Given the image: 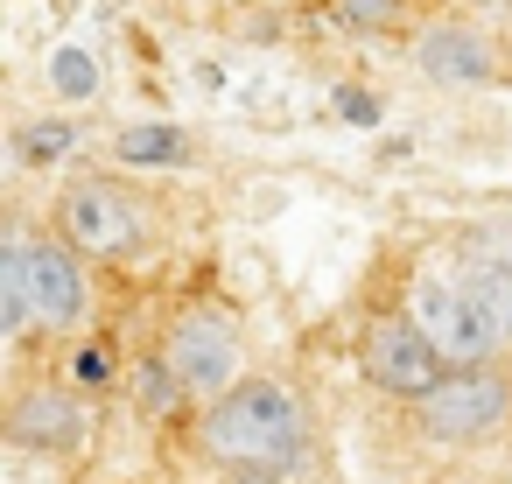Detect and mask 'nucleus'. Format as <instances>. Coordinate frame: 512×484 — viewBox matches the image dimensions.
<instances>
[{
    "mask_svg": "<svg viewBox=\"0 0 512 484\" xmlns=\"http://www.w3.org/2000/svg\"><path fill=\"white\" fill-rule=\"evenodd\" d=\"M204 456L211 463H260L288 470L309 456V407L288 379H239L204 407Z\"/></svg>",
    "mask_w": 512,
    "mask_h": 484,
    "instance_id": "1",
    "label": "nucleus"
},
{
    "mask_svg": "<svg viewBox=\"0 0 512 484\" xmlns=\"http://www.w3.org/2000/svg\"><path fill=\"white\" fill-rule=\"evenodd\" d=\"M407 414H414V435L421 442H442V449L491 442L512 421V372L498 358L491 365H449L442 386H428Z\"/></svg>",
    "mask_w": 512,
    "mask_h": 484,
    "instance_id": "2",
    "label": "nucleus"
},
{
    "mask_svg": "<svg viewBox=\"0 0 512 484\" xmlns=\"http://www.w3.org/2000/svg\"><path fill=\"white\" fill-rule=\"evenodd\" d=\"M358 372H365L372 393L414 407L428 386H442L449 358H442V344L428 337L421 316H372V323L358 330Z\"/></svg>",
    "mask_w": 512,
    "mask_h": 484,
    "instance_id": "3",
    "label": "nucleus"
},
{
    "mask_svg": "<svg viewBox=\"0 0 512 484\" xmlns=\"http://www.w3.org/2000/svg\"><path fill=\"white\" fill-rule=\"evenodd\" d=\"M141 211H148V204H141L134 190L92 176V183H71V190H64L57 225H64V239H71L78 253H92V260H127V253H141V239H148V218H141Z\"/></svg>",
    "mask_w": 512,
    "mask_h": 484,
    "instance_id": "4",
    "label": "nucleus"
},
{
    "mask_svg": "<svg viewBox=\"0 0 512 484\" xmlns=\"http://www.w3.org/2000/svg\"><path fill=\"white\" fill-rule=\"evenodd\" d=\"M162 358H169V372H176L190 393H204V400H218L225 386H239V323H232V309H183V316L169 323Z\"/></svg>",
    "mask_w": 512,
    "mask_h": 484,
    "instance_id": "5",
    "label": "nucleus"
},
{
    "mask_svg": "<svg viewBox=\"0 0 512 484\" xmlns=\"http://www.w3.org/2000/svg\"><path fill=\"white\" fill-rule=\"evenodd\" d=\"M414 316L428 323V337L442 344L449 365H491V358H505V337L491 330V316L477 309V295H470L463 274L456 281H421L414 288Z\"/></svg>",
    "mask_w": 512,
    "mask_h": 484,
    "instance_id": "6",
    "label": "nucleus"
},
{
    "mask_svg": "<svg viewBox=\"0 0 512 484\" xmlns=\"http://www.w3.org/2000/svg\"><path fill=\"white\" fill-rule=\"evenodd\" d=\"M22 295H29V323L43 330H71L85 316V267H78V246L64 239H29L22 232Z\"/></svg>",
    "mask_w": 512,
    "mask_h": 484,
    "instance_id": "7",
    "label": "nucleus"
},
{
    "mask_svg": "<svg viewBox=\"0 0 512 484\" xmlns=\"http://www.w3.org/2000/svg\"><path fill=\"white\" fill-rule=\"evenodd\" d=\"M85 428H92V421H85V400H78L71 386H57V379L15 393V407H8V442L43 449V456H71V449L85 442Z\"/></svg>",
    "mask_w": 512,
    "mask_h": 484,
    "instance_id": "8",
    "label": "nucleus"
},
{
    "mask_svg": "<svg viewBox=\"0 0 512 484\" xmlns=\"http://www.w3.org/2000/svg\"><path fill=\"white\" fill-rule=\"evenodd\" d=\"M414 64H421L428 85H484V78L498 71V50H491L470 22H435V29H421Z\"/></svg>",
    "mask_w": 512,
    "mask_h": 484,
    "instance_id": "9",
    "label": "nucleus"
},
{
    "mask_svg": "<svg viewBox=\"0 0 512 484\" xmlns=\"http://www.w3.org/2000/svg\"><path fill=\"white\" fill-rule=\"evenodd\" d=\"M463 281H470L477 309L491 316V330H498V337H505V351H512V260H484V267H470Z\"/></svg>",
    "mask_w": 512,
    "mask_h": 484,
    "instance_id": "10",
    "label": "nucleus"
},
{
    "mask_svg": "<svg viewBox=\"0 0 512 484\" xmlns=\"http://www.w3.org/2000/svg\"><path fill=\"white\" fill-rule=\"evenodd\" d=\"M113 155L134 162V169H162V162H190V141H183L176 127H127V134L113 141Z\"/></svg>",
    "mask_w": 512,
    "mask_h": 484,
    "instance_id": "11",
    "label": "nucleus"
},
{
    "mask_svg": "<svg viewBox=\"0 0 512 484\" xmlns=\"http://www.w3.org/2000/svg\"><path fill=\"white\" fill-rule=\"evenodd\" d=\"M0 330H29V295H22V232L0 246Z\"/></svg>",
    "mask_w": 512,
    "mask_h": 484,
    "instance_id": "12",
    "label": "nucleus"
},
{
    "mask_svg": "<svg viewBox=\"0 0 512 484\" xmlns=\"http://www.w3.org/2000/svg\"><path fill=\"white\" fill-rule=\"evenodd\" d=\"M400 8H407V0H337V15H344L351 29H393Z\"/></svg>",
    "mask_w": 512,
    "mask_h": 484,
    "instance_id": "13",
    "label": "nucleus"
},
{
    "mask_svg": "<svg viewBox=\"0 0 512 484\" xmlns=\"http://www.w3.org/2000/svg\"><path fill=\"white\" fill-rule=\"evenodd\" d=\"M71 141H78V134H71V127H57V120H50V127H22V141H15V148H22V155H29V162H57V155H64V148H71Z\"/></svg>",
    "mask_w": 512,
    "mask_h": 484,
    "instance_id": "14",
    "label": "nucleus"
},
{
    "mask_svg": "<svg viewBox=\"0 0 512 484\" xmlns=\"http://www.w3.org/2000/svg\"><path fill=\"white\" fill-rule=\"evenodd\" d=\"M225 484H288V470H260V463H225Z\"/></svg>",
    "mask_w": 512,
    "mask_h": 484,
    "instance_id": "15",
    "label": "nucleus"
},
{
    "mask_svg": "<svg viewBox=\"0 0 512 484\" xmlns=\"http://www.w3.org/2000/svg\"><path fill=\"white\" fill-rule=\"evenodd\" d=\"M57 71H64V85H78V92H85V85H92V71H85V64H78V57H64V64H57Z\"/></svg>",
    "mask_w": 512,
    "mask_h": 484,
    "instance_id": "16",
    "label": "nucleus"
}]
</instances>
